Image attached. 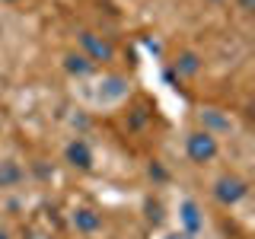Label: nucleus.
<instances>
[{
    "mask_svg": "<svg viewBox=\"0 0 255 239\" xmlns=\"http://www.w3.org/2000/svg\"><path fill=\"white\" fill-rule=\"evenodd\" d=\"M185 156H188V163H195V166L214 163V159L220 156V140H217V134L204 131V127L188 131V134H185Z\"/></svg>",
    "mask_w": 255,
    "mask_h": 239,
    "instance_id": "obj_1",
    "label": "nucleus"
},
{
    "mask_svg": "<svg viewBox=\"0 0 255 239\" xmlns=\"http://www.w3.org/2000/svg\"><path fill=\"white\" fill-rule=\"evenodd\" d=\"M211 195H214V201L220 207H236L239 201L249 198V182H246L243 175H236V172H223V175L214 179Z\"/></svg>",
    "mask_w": 255,
    "mask_h": 239,
    "instance_id": "obj_2",
    "label": "nucleus"
},
{
    "mask_svg": "<svg viewBox=\"0 0 255 239\" xmlns=\"http://www.w3.org/2000/svg\"><path fill=\"white\" fill-rule=\"evenodd\" d=\"M77 45H80V54L90 58L96 67H99V64H112V61H115V45H112V38L99 35V32H90V29L77 32Z\"/></svg>",
    "mask_w": 255,
    "mask_h": 239,
    "instance_id": "obj_3",
    "label": "nucleus"
},
{
    "mask_svg": "<svg viewBox=\"0 0 255 239\" xmlns=\"http://www.w3.org/2000/svg\"><path fill=\"white\" fill-rule=\"evenodd\" d=\"M64 163L70 169H80V172H93L96 166V150L86 137H70L67 147H64Z\"/></svg>",
    "mask_w": 255,
    "mask_h": 239,
    "instance_id": "obj_4",
    "label": "nucleus"
},
{
    "mask_svg": "<svg viewBox=\"0 0 255 239\" xmlns=\"http://www.w3.org/2000/svg\"><path fill=\"white\" fill-rule=\"evenodd\" d=\"M70 227H74L80 236H96L102 230V214L96 211V207L80 204V207L70 211Z\"/></svg>",
    "mask_w": 255,
    "mask_h": 239,
    "instance_id": "obj_5",
    "label": "nucleus"
},
{
    "mask_svg": "<svg viewBox=\"0 0 255 239\" xmlns=\"http://www.w3.org/2000/svg\"><path fill=\"white\" fill-rule=\"evenodd\" d=\"M179 223L188 236H198L204 230V214H201V207H198L195 198H182L179 201Z\"/></svg>",
    "mask_w": 255,
    "mask_h": 239,
    "instance_id": "obj_6",
    "label": "nucleus"
},
{
    "mask_svg": "<svg viewBox=\"0 0 255 239\" xmlns=\"http://www.w3.org/2000/svg\"><path fill=\"white\" fill-rule=\"evenodd\" d=\"M22 182H26V169H22L19 159L13 156L0 159V191H16Z\"/></svg>",
    "mask_w": 255,
    "mask_h": 239,
    "instance_id": "obj_7",
    "label": "nucleus"
},
{
    "mask_svg": "<svg viewBox=\"0 0 255 239\" xmlns=\"http://www.w3.org/2000/svg\"><path fill=\"white\" fill-rule=\"evenodd\" d=\"M201 67H204L201 54H198V51H191V48H185V51H179V54L172 58V74H179L182 80L198 77V74H201Z\"/></svg>",
    "mask_w": 255,
    "mask_h": 239,
    "instance_id": "obj_8",
    "label": "nucleus"
},
{
    "mask_svg": "<svg viewBox=\"0 0 255 239\" xmlns=\"http://www.w3.org/2000/svg\"><path fill=\"white\" fill-rule=\"evenodd\" d=\"M61 67H64V74L74 77V80H86V77L96 74V64H93L90 58H83L80 51H67V54L61 58Z\"/></svg>",
    "mask_w": 255,
    "mask_h": 239,
    "instance_id": "obj_9",
    "label": "nucleus"
},
{
    "mask_svg": "<svg viewBox=\"0 0 255 239\" xmlns=\"http://www.w3.org/2000/svg\"><path fill=\"white\" fill-rule=\"evenodd\" d=\"M125 96H128V80L125 77H102V90H99L102 106H118Z\"/></svg>",
    "mask_w": 255,
    "mask_h": 239,
    "instance_id": "obj_10",
    "label": "nucleus"
},
{
    "mask_svg": "<svg viewBox=\"0 0 255 239\" xmlns=\"http://www.w3.org/2000/svg\"><path fill=\"white\" fill-rule=\"evenodd\" d=\"M236 6H239V13H252L255 10V0H236Z\"/></svg>",
    "mask_w": 255,
    "mask_h": 239,
    "instance_id": "obj_11",
    "label": "nucleus"
},
{
    "mask_svg": "<svg viewBox=\"0 0 255 239\" xmlns=\"http://www.w3.org/2000/svg\"><path fill=\"white\" fill-rule=\"evenodd\" d=\"M166 239H195V236H188L185 230H172V233H166Z\"/></svg>",
    "mask_w": 255,
    "mask_h": 239,
    "instance_id": "obj_12",
    "label": "nucleus"
},
{
    "mask_svg": "<svg viewBox=\"0 0 255 239\" xmlns=\"http://www.w3.org/2000/svg\"><path fill=\"white\" fill-rule=\"evenodd\" d=\"M0 239H13V236H10V230H6V227H0Z\"/></svg>",
    "mask_w": 255,
    "mask_h": 239,
    "instance_id": "obj_13",
    "label": "nucleus"
},
{
    "mask_svg": "<svg viewBox=\"0 0 255 239\" xmlns=\"http://www.w3.org/2000/svg\"><path fill=\"white\" fill-rule=\"evenodd\" d=\"M0 3H10L13 6V3H19V0H0Z\"/></svg>",
    "mask_w": 255,
    "mask_h": 239,
    "instance_id": "obj_14",
    "label": "nucleus"
},
{
    "mask_svg": "<svg viewBox=\"0 0 255 239\" xmlns=\"http://www.w3.org/2000/svg\"><path fill=\"white\" fill-rule=\"evenodd\" d=\"M214 3H223V0H214Z\"/></svg>",
    "mask_w": 255,
    "mask_h": 239,
    "instance_id": "obj_15",
    "label": "nucleus"
}]
</instances>
